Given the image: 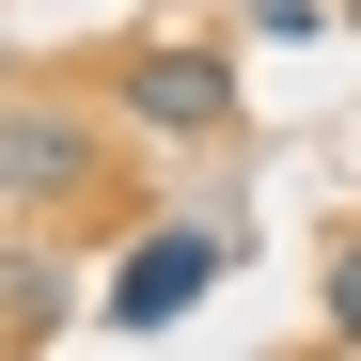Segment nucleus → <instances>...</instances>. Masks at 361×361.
Listing matches in <instances>:
<instances>
[{
  "label": "nucleus",
  "mask_w": 361,
  "mask_h": 361,
  "mask_svg": "<svg viewBox=\"0 0 361 361\" xmlns=\"http://www.w3.org/2000/svg\"><path fill=\"white\" fill-rule=\"evenodd\" d=\"M0 220H110V110L0 94Z\"/></svg>",
  "instance_id": "1"
},
{
  "label": "nucleus",
  "mask_w": 361,
  "mask_h": 361,
  "mask_svg": "<svg viewBox=\"0 0 361 361\" xmlns=\"http://www.w3.org/2000/svg\"><path fill=\"white\" fill-rule=\"evenodd\" d=\"M110 126L126 142H220L235 126V47H204V32H157V47H126L110 63Z\"/></svg>",
  "instance_id": "2"
},
{
  "label": "nucleus",
  "mask_w": 361,
  "mask_h": 361,
  "mask_svg": "<svg viewBox=\"0 0 361 361\" xmlns=\"http://www.w3.org/2000/svg\"><path fill=\"white\" fill-rule=\"evenodd\" d=\"M235 267V220H204V204H173V220H142L126 252H110V283H94V330H189V298Z\"/></svg>",
  "instance_id": "3"
},
{
  "label": "nucleus",
  "mask_w": 361,
  "mask_h": 361,
  "mask_svg": "<svg viewBox=\"0 0 361 361\" xmlns=\"http://www.w3.org/2000/svg\"><path fill=\"white\" fill-rule=\"evenodd\" d=\"M63 330H79V267L32 252V235H0V361H32V345H63Z\"/></svg>",
  "instance_id": "4"
},
{
  "label": "nucleus",
  "mask_w": 361,
  "mask_h": 361,
  "mask_svg": "<svg viewBox=\"0 0 361 361\" xmlns=\"http://www.w3.org/2000/svg\"><path fill=\"white\" fill-rule=\"evenodd\" d=\"M314 298H330V330H345V345H361V220H345V235H330V267H314Z\"/></svg>",
  "instance_id": "5"
},
{
  "label": "nucleus",
  "mask_w": 361,
  "mask_h": 361,
  "mask_svg": "<svg viewBox=\"0 0 361 361\" xmlns=\"http://www.w3.org/2000/svg\"><path fill=\"white\" fill-rule=\"evenodd\" d=\"M345 32H361V0H345Z\"/></svg>",
  "instance_id": "6"
}]
</instances>
